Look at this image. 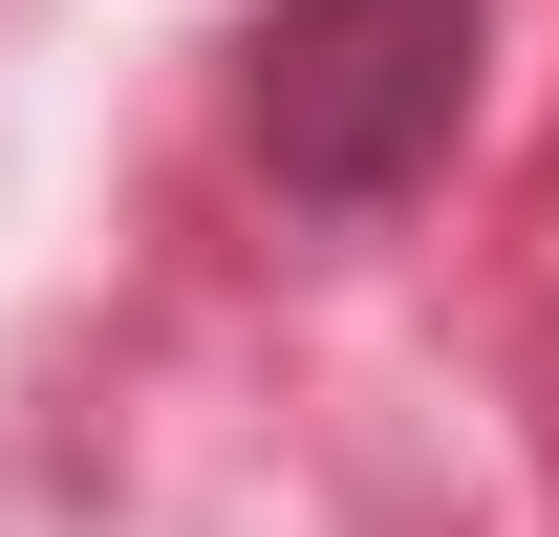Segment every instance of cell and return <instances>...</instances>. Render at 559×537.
<instances>
[{"instance_id":"6da1fadb","label":"cell","mask_w":559,"mask_h":537,"mask_svg":"<svg viewBox=\"0 0 559 537\" xmlns=\"http://www.w3.org/2000/svg\"><path fill=\"white\" fill-rule=\"evenodd\" d=\"M452 108H474V0H280L259 86H237V130L301 215H409Z\"/></svg>"}]
</instances>
